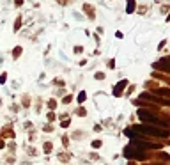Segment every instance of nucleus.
Listing matches in <instances>:
<instances>
[{"mask_svg":"<svg viewBox=\"0 0 170 165\" xmlns=\"http://www.w3.org/2000/svg\"><path fill=\"white\" fill-rule=\"evenodd\" d=\"M154 67H161V69H165V71H170V59H163L160 64H156Z\"/></svg>","mask_w":170,"mask_h":165,"instance_id":"obj_5","label":"nucleus"},{"mask_svg":"<svg viewBox=\"0 0 170 165\" xmlns=\"http://www.w3.org/2000/svg\"><path fill=\"white\" fill-rule=\"evenodd\" d=\"M133 146L135 147H140V149H154L156 147V144L145 142V140H138V138H133Z\"/></svg>","mask_w":170,"mask_h":165,"instance_id":"obj_4","label":"nucleus"},{"mask_svg":"<svg viewBox=\"0 0 170 165\" xmlns=\"http://www.w3.org/2000/svg\"><path fill=\"white\" fill-rule=\"evenodd\" d=\"M16 4H21V0H16Z\"/></svg>","mask_w":170,"mask_h":165,"instance_id":"obj_11","label":"nucleus"},{"mask_svg":"<svg viewBox=\"0 0 170 165\" xmlns=\"http://www.w3.org/2000/svg\"><path fill=\"white\" fill-rule=\"evenodd\" d=\"M126 85H128V82H126V80H122L121 84H117V85H115V89H114V94H115V96H121V91H122Z\"/></svg>","mask_w":170,"mask_h":165,"instance_id":"obj_6","label":"nucleus"},{"mask_svg":"<svg viewBox=\"0 0 170 165\" xmlns=\"http://www.w3.org/2000/svg\"><path fill=\"white\" fill-rule=\"evenodd\" d=\"M126 7H128V9H126L128 13H133V11H135V0H128Z\"/></svg>","mask_w":170,"mask_h":165,"instance_id":"obj_7","label":"nucleus"},{"mask_svg":"<svg viewBox=\"0 0 170 165\" xmlns=\"http://www.w3.org/2000/svg\"><path fill=\"white\" fill-rule=\"evenodd\" d=\"M135 131H137V133H145V135H156V137H167V135H168L165 130H161V128H158V126H147V124L137 126Z\"/></svg>","mask_w":170,"mask_h":165,"instance_id":"obj_1","label":"nucleus"},{"mask_svg":"<svg viewBox=\"0 0 170 165\" xmlns=\"http://www.w3.org/2000/svg\"><path fill=\"white\" fill-rule=\"evenodd\" d=\"M101 146V142H98V140H94V142H92V147H99Z\"/></svg>","mask_w":170,"mask_h":165,"instance_id":"obj_10","label":"nucleus"},{"mask_svg":"<svg viewBox=\"0 0 170 165\" xmlns=\"http://www.w3.org/2000/svg\"><path fill=\"white\" fill-rule=\"evenodd\" d=\"M124 156L126 158H137V160H144L145 154L144 153H138V149L135 146H130V147H126L124 149Z\"/></svg>","mask_w":170,"mask_h":165,"instance_id":"obj_3","label":"nucleus"},{"mask_svg":"<svg viewBox=\"0 0 170 165\" xmlns=\"http://www.w3.org/2000/svg\"><path fill=\"white\" fill-rule=\"evenodd\" d=\"M160 96H167V98H170V89H158L156 91Z\"/></svg>","mask_w":170,"mask_h":165,"instance_id":"obj_8","label":"nucleus"},{"mask_svg":"<svg viewBox=\"0 0 170 165\" xmlns=\"http://www.w3.org/2000/svg\"><path fill=\"white\" fill-rule=\"evenodd\" d=\"M137 114H138V117H140L142 121H145V123H149V124H154V126H156V124H158V126H168V123H161L154 114L147 112V110H138Z\"/></svg>","mask_w":170,"mask_h":165,"instance_id":"obj_2","label":"nucleus"},{"mask_svg":"<svg viewBox=\"0 0 170 165\" xmlns=\"http://www.w3.org/2000/svg\"><path fill=\"white\" fill-rule=\"evenodd\" d=\"M83 100H85V92H80V96H78V101H80V103H82V101H83Z\"/></svg>","mask_w":170,"mask_h":165,"instance_id":"obj_9","label":"nucleus"}]
</instances>
